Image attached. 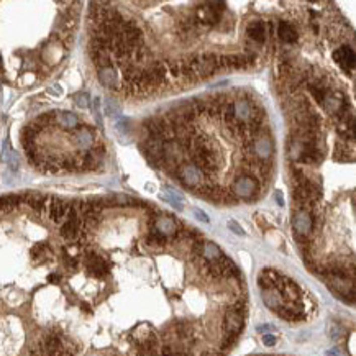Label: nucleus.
Wrapping results in <instances>:
<instances>
[{
    "label": "nucleus",
    "mask_w": 356,
    "mask_h": 356,
    "mask_svg": "<svg viewBox=\"0 0 356 356\" xmlns=\"http://www.w3.org/2000/svg\"><path fill=\"white\" fill-rule=\"evenodd\" d=\"M0 99H2V89H0Z\"/></svg>",
    "instance_id": "de8ad7c7"
},
{
    "label": "nucleus",
    "mask_w": 356,
    "mask_h": 356,
    "mask_svg": "<svg viewBox=\"0 0 356 356\" xmlns=\"http://www.w3.org/2000/svg\"><path fill=\"white\" fill-rule=\"evenodd\" d=\"M276 343H278V338L274 335H271V333L263 335V345L264 346H274Z\"/></svg>",
    "instance_id": "f704fd0d"
},
{
    "label": "nucleus",
    "mask_w": 356,
    "mask_h": 356,
    "mask_svg": "<svg viewBox=\"0 0 356 356\" xmlns=\"http://www.w3.org/2000/svg\"><path fill=\"white\" fill-rule=\"evenodd\" d=\"M274 199H276V202H278L279 205H284V199H283V196H281L279 191L274 192Z\"/></svg>",
    "instance_id": "ea45409f"
},
{
    "label": "nucleus",
    "mask_w": 356,
    "mask_h": 356,
    "mask_svg": "<svg viewBox=\"0 0 356 356\" xmlns=\"http://www.w3.org/2000/svg\"><path fill=\"white\" fill-rule=\"evenodd\" d=\"M263 299H264V304L274 312H278L281 307H283V297H281L278 289H264Z\"/></svg>",
    "instance_id": "aec40b11"
},
{
    "label": "nucleus",
    "mask_w": 356,
    "mask_h": 356,
    "mask_svg": "<svg viewBox=\"0 0 356 356\" xmlns=\"http://www.w3.org/2000/svg\"><path fill=\"white\" fill-rule=\"evenodd\" d=\"M45 249H46V246L45 245H36L33 249H31V256H33V258L36 259V258H40V256L45 253Z\"/></svg>",
    "instance_id": "e433bc0d"
},
{
    "label": "nucleus",
    "mask_w": 356,
    "mask_h": 356,
    "mask_svg": "<svg viewBox=\"0 0 356 356\" xmlns=\"http://www.w3.org/2000/svg\"><path fill=\"white\" fill-rule=\"evenodd\" d=\"M85 266H87V271H89V274H92V276H96V278H104L105 274L109 273L107 263H105L101 256H97L96 253L87 254Z\"/></svg>",
    "instance_id": "9b49d317"
},
{
    "label": "nucleus",
    "mask_w": 356,
    "mask_h": 356,
    "mask_svg": "<svg viewBox=\"0 0 356 356\" xmlns=\"http://www.w3.org/2000/svg\"><path fill=\"white\" fill-rule=\"evenodd\" d=\"M154 230H158L159 233H163L164 236L167 235H176L177 233V223L172 217H163L154 220Z\"/></svg>",
    "instance_id": "dca6fc26"
},
{
    "label": "nucleus",
    "mask_w": 356,
    "mask_h": 356,
    "mask_svg": "<svg viewBox=\"0 0 356 356\" xmlns=\"http://www.w3.org/2000/svg\"><path fill=\"white\" fill-rule=\"evenodd\" d=\"M49 94H54V96H61L62 94V89H61V85H58V84H54L51 89H49Z\"/></svg>",
    "instance_id": "58836bf2"
},
{
    "label": "nucleus",
    "mask_w": 356,
    "mask_h": 356,
    "mask_svg": "<svg viewBox=\"0 0 356 356\" xmlns=\"http://www.w3.org/2000/svg\"><path fill=\"white\" fill-rule=\"evenodd\" d=\"M270 330H274V327H271V325H263V327L258 328V332H270Z\"/></svg>",
    "instance_id": "37998d69"
},
{
    "label": "nucleus",
    "mask_w": 356,
    "mask_h": 356,
    "mask_svg": "<svg viewBox=\"0 0 356 356\" xmlns=\"http://www.w3.org/2000/svg\"><path fill=\"white\" fill-rule=\"evenodd\" d=\"M74 140L79 148H91L94 145V132L89 127H80L76 128L74 132Z\"/></svg>",
    "instance_id": "a211bd4d"
},
{
    "label": "nucleus",
    "mask_w": 356,
    "mask_h": 356,
    "mask_svg": "<svg viewBox=\"0 0 356 356\" xmlns=\"http://www.w3.org/2000/svg\"><path fill=\"white\" fill-rule=\"evenodd\" d=\"M179 181L187 187H197L202 184L204 181V172L194 164H184L177 169Z\"/></svg>",
    "instance_id": "423d86ee"
},
{
    "label": "nucleus",
    "mask_w": 356,
    "mask_h": 356,
    "mask_svg": "<svg viewBox=\"0 0 356 356\" xmlns=\"http://www.w3.org/2000/svg\"><path fill=\"white\" fill-rule=\"evenodd\" d=\"M23 201H27V204H28L30 207L33 209L35 212H38V214H43V212H46V209H48L49 197L41 196V194H25V196H23Z\"/></svg>",
    "instance_id": "f3484780"
},
{
    "label": "nucleus",
    "mask_w": 356,
    "mask_h": 356,
    "mask_svg": "<svg viewBox=\"0 0 356 356\" xmlns=\"http://www.w3.org/2000/svg\"><path fill=\"white\" fill-rule=\"evenodd\" d=\"M48 281H49V283H59V281H61V276H59V274H49Z\"/></svg>",
    "instance_id": "a19ab883"
},
{
    "label": "nucleus",
    "mask_w": 356,
    "mask_h": 356,
    "mask_svg": "<svg viewBox=\"0 0 356 356\" xmlns=\"http://www.w3.org/2000/svg\"><path fill=\"white\" fill-rule=\"evenodd\" d=\"M194 67H196V74L199 77H210L220 69L218 67V54L215 53H204L202 56H197L196 62H194Z\"/></svg>",
    "instance_id": "7ed1b4c3"
},
{
    "label": "nucleus",
    "mask_w": 356,
    "mask_h": 356,
    "mask_svg": "<svg viewBox=\"0 0 356 356\" xmlns=\"http://www.w3.org/2000/svg\"><path fill=\"white\" fill-rule=\"evenodd\" d=\"M327 354H328V356H340L338 353H335V351H328Z\"/></svg>",
    "instance_id": "c03bdc74"
},
{
    "label": "nucleus",
    "mask_w": 356,
    "mask_h": 356,
    "mask_svg": "<svg viewBox=\"0 0 356 356\" xmlns=\"http://www.w3.org/2000/svg\"><path fill=\"white\" fill-rule=\"evenodd\" d=\"M28 356H46V354H45V353H43V351H41V349H40V346H38V348H36V349H33V351H31V353H30Z\"/></svg>",
    "instance_id": "79ce46f5"
},
{
    "label": "nucleus",
    "mask_w": 356,
    "mask_h": 356,
    "mask_svg": "<svg viewBox=\"0 0 356 356\" xmlns=\"http://www.w3.org/2000/svg\"><path fill=\"white\" fill-rule=\"evenodd\" d=\"M56 120L61 125L62 128H69V130H76L79 125V117L72 112H58L56 115Z\"/></svg>",
    "instance_id": "4be33fe9"
},
{
    "label": "nucleus",
    "mask_w": 356,
    "mask_h": 356,
    "mask_svg": "<svg viewBox=\"0 0 356 356\" xmlns=\"http://www.w3.org/2000/svg\"><path fill=\"white\" fill-rule=\"evenodd\" d=\"M192 215L197 218L199 222H204V223H210V218H209V215L205 214L204 210H201V209H197V207H194L192 209Z\"/></svg>",
    "instance_id": "473e14b6"
},
{
    "label": "nucleus",
    "mask_w": 356,
    "mask_h": 356,
    "mask_svg": "<svg viewBox=\"0 0 356 356\" xmlns=\"http://www.w3.org/2000/svg\"><path fill=\"white\" fill-rule=\"evenodd\" d=\"M204 246H205V243H204V240H196L192 243V256L194 258H202L204 256Z\"/></svg>",
    "instance_id": "7c9ffc66"
},
{
    "label": "nucleus",
    "mask_w": 356,
    "mask_h": 356,
    "mask_svg": "<svg viewBox=\"0 0 356 356\" xmlns=\"http://www.w3.org/2000/svg\"><path fill=\"white\" fill-rule=\"evenodd\" d=\"M146 241H148V245H151V246H164L167 238L163 233H159L158 230H153V232L148 235V240Z\"/></svg>",
    "instance_id": "cd10ccee"
},
{
    "label": "nucleus",
    "mask_w": 356,
    "mask_h": 356,
    "mask_svg": "<svg viewBox=\"0 0 356 356\" xmlns=\"http://www.w3.org/2000/svg\"><path fill=\"white\" fill-rule=\"evenodd\" d=\"M314 225H315V217L309 209H299L296 212V215H294L296 235L309 236L312 230H314Z\"/></svg>",
    "instance_id": "39448f33"
},
{
    "label": "nucleus",
    "mask_w": 356,
    "mask_h": 356,
    "mask_svg": "<svg viewBox=\"0 0 356 356\" xmlns=\"http://www.w3.org/2000/svg\"><path fill=\"white\" fill-rule=\"evenodd\" d=\"M167 67H169L172 77H181V62L171 61V62H167Z\"/></svg>",
    "instance_id": "72a5a7b5"
},
{
    "label": "nucleus",
    "mask_w": 356,
    "mask_h": 356,
    "mask_svg": "<svg viewBox=\"0 0 356 356\" xmlns=\"http://www.w3.org/2000/svg\"><path fill=\"white\" fill-rule=\"evenodd\" d=\"M246 33H248V36L253 41L259 43V45H263V43H266V38H268V27H266L264 22L254 20V22H251V23L248 25Z\"/></svg>",
    "instance_id": "4468645a"
},
{
    "label": "nucleus",
    "mask_w": 356,
    "mask_h": 356,
    "mask_svg": "<svg viewBox=\"0 0 356 356\" xmlns=\"http://www.w3.org/2000/svg\"><path fill=\"white\" fill-rule=\"evenodd\" d=\"M192 148H194V161L196 166L201 169L204 174L214 172L218 164H220V158L217 154L215 145L205 136H199V138L192 140Z\"/></svg>",
    "instance_id": "f257e3e1"
},
{
    "label": "nucleus",
    "mask_w": 356,
    "mask_h": 356,
    "mask_svg": "<svg viewBox=\"0 0 356 356\" xmlns=\"http://www.w3.org/2000/svg\"><path fill=\"white\" fill-rule=\"evenodd\" d=\"M159 356H179V353H177V349H176V348H172V346H166V348H163V351L159 353Z\"/></svg>",
    "instance_id": "4c0bfd02"
},
{
    "label": "nucleus",
    "mask_w": 356,
    "mask_h": 356,
    "mask_svg": "<svg viewBox=\"0 0 356 356\" xmlns=\"http://www.w3.org/2000/svg\"><path fill=\"white\" fill-rule=\"evenodd\" d=\"M328 333H330V336H332V338H338V336L341 335V328H340V325L338 323H332V325H330V328H328Z\"/></svg>",
    "instance_id": "c9c22d12"
},
{
    "label": "nucleus",
    "mask_w": 356,
    "mask_h": 356,
    "mask_svg": "<svg viewBox=\"0 0 356 356\" xmlns=\"http://www.w3.org/2000/svg\"><path fill=\"white\" fill-rule=\"evenodd\" d=\"M335 161H338V163H353L354 161V156H353V151L351 149H348L346 145H338L335 148V154H333Z\"/></svg>",
    "instance_id": "b1692460"
},
{
    "label": "nucleus",
    "mask_w": 356,
    "mask_h": 356,
    "mask_svg": "<svg viewBox=\"0 0 356 356\" xmlns=\"http://www.w3.org/2000/svg\"><path fill=\"white\" fill-rule=\"evenodd\" d=\"M104 112H105V115H109L112 118H117V117H120L122 114V107L118 105L117 101H114V99H107L104 104Z\"/></svg>",
    "instance_id": "bb28decb"
},
{
    "label": "nucleus",
    "mask_w": 356,
    "mask_h": 356,
    "mask_svg": "<svg viewBox=\"0 0 356 356\" xmlns=\"http://www.w3.org/2000/svg\"><path fill=\"white\" fill-rule=\"evenodd\" d=\"M230 192L238 199H251L258 192V183L253 176H240L233 181L232 187H230Z\"/></svg>",
    "instance_id": "f03ea898"
},
{
    "label": "nucleus",
    "mask_w": 356,
    "mask_h": 356,
    "mask_svg": "<svg viewBox=\"0 0 356 356\" xmlns=\"http://www.w3.org/2000/svg\"><path fill=\"white\" fill-rule=\"evenodd\" d=\"M115 132L122 138V143L128 141L130 132H132V128H130V120H127V118H122V117L118 118V120L115 122Z\"/></svg>",
    "instance_id": "393cba45"
},
{
    "label": "nucleus",
    "mask_w": 356,
    "mask_h": 356,
    "mask_svg": "<svg viewBox=\"0 0 356 356\" xmlns=\"http://www.w3.org/2000/svg\"><path fill=\"white\" fill-rule=\"evenodd\" d=\"M245 328V317L236 314L233 310H227L223 315V333L225 336H232V338H238V335Z\"/></svg>",
    "instance_id": "20e7f679"
},
{
    "label": "nucleus",
    "mask_w": 356,
    "mask_h": 356,
    "mask_svg": "<svg viewBox=\"0 0 356 356\" xmlns=\"http://www.w3.org/2000/svg\"><path fill=\"white\" fill-rule=\"evenodd\" d=\"M89 94L87 92H77L76 96H74V101H76V105L80 109H85L91 105V101H89Z\"/></svg>",
    "instance_id": "c756f323"
},
{
    "label": "nucleus",
    "mask_w": 356,
    "mask_h": 356,
    "mask_svg": "<svg viewBox=\"0 0 356 356\" xmlns=\"http://www.w3.org/2000/svg\"><path fill=\"white\" fill-rule=\"evenodd\" d=\"M253 151H254V154L258 156L259 159L266 161L273 154V151H274L273 140L268 135H258V136H256L254 143H253Z\"/></svg>",
    "instance_id": "9d476101"
},
{
    "label": "nucleus",
    "mask_w": 356,
    "mask_h": 356,
    "mask_svg": "<svg viewBox=\"0 0 356 356\" xmlns=\"http://www.w3.org/2000/svg\"><path fill=\"white\" fill-rule=\"evenodd\" d=\"M46 210H48L49 220L54 223H59L66 218L67 210H69V204H67L66 201H62V199H58V197H49Z\"/></svg>",
    "instance_id": "0eeeda50"
},
{
    "label": "nucleus",
    "mask_w": 356,
    "mask_h": 356,
    "mask_svg": "<svg viewBox=\"0 0 356 356\" xmlns=\"http://www.w3.org/2000/svg\"><path fill=\"white\" fill-rule=\"evenodd\" d=\"M2 161H4L5 164H7V171H9L10 174H14V176H17L18 169H20V158H18V154L14 151V149H12L9 140L4 141V146H2Z\"/></svg>",
    "instance_id": "1a4fd4ad"
},
{
    "label": "nucleus",
    "mask_w": 356,
    "mask_h": 356,
    "mask_svg": "<svg viewBox=\"0 0 356 356\" xmlns=\"http://www.w3.org/2000/svg\"><path fill=\"white\" fill-rule=\"evenodd\" d=\"M197 56H192L191 59H187L184 62H181V77H183L186 82H196L197 80V74H196V67H194V62H196Z\"/></svg>",
    "instance_id": "412c9836"
},
{
    "label": "nucleus",
    "mask_w": 356,
    "mask_h": 356,
    "mask_svg": "<svg viewBox=\"0 0 356 356\" xmlns=\"http://www.w3.org/2000/svg\"><path fill=\"white\" fill-rule=\"evenodd\" d=\"M99 80H101V84L104 87H107V89L120 91V80H118L117 71L112 66L99 69Z\"/></svg>",
    "instance_id": "ddd939ff"
},
{
    "label": "nucleus",
    "mask_w": 356,
    "mask_h": 356,
    "mask_svg": "<svg viewBox=\"0 0 356 356\" xmlns=\"http://www.w3.org/2000/svg\"><path fill=\"white\" fill-rule=\"evenodd\" d=\"M0 71H2V58H0Z\"/></svg>",
    "instance_id": "49530a36"
},
{
    "label": "nucleus",
    "mask_w": 356,
    "mask_h": 356,
    "mask_svg": "<svg viewBox=\"0 0 356 356\" xmlns=\"http://www.w3.org/2000/svg\"><path fill=\"white\" fill-rule=\"evenodd\" d=\"M278 35H279L281 41L287 43V45H291V43H296L297 41V30L294 28V25L289 23V22H281L279 23Z\"/></svg>",
    "instance_id": "6ab92c4d"
},
{
    "label": "nucleus",
    "mask_w": 356,
    "mask_h": 356,
    "mask_svg": "<svg viewBox=\"0 0 356 356\" xmlns=\"http://www.w3.org/2000/svg\"><path fill=\"white\" fill-rule=\"evenodd\" d=\"M227 227L230 228V232H233L235 235H238V236L245 235V230H243V227L236 220H228L227 222Z\"/></svg>",
    "instance_id": "2f4dec72"
},
{
    "label": "nucleus",
    "mask_w": 356,
    "mask_h": 356,
    "mask_svg": "<svg viewBox=\"0 0 356 356\" xmlns=\"http://www.w3.org/2000/svg\"><path fill=\"white\" fill-rule=\"evenodd\" d=\"M159 197L163 199L164 202L171 204L174 209H177V210H183L184 209V197L181 196L179 192H176V191L169 189V191H166V192L161 194Z\"/></svg>",
    "instance_id": "5701e85b"
},
{
    "label": "nucleus",
    "mask_w": 356,
    "mask_h": 356,
    "mask_svg": "<svg viewBox=\"0 0 356 356\" xmlns=\"http://www.w3.org/2000/svg\"><path fill=\"white\" fill-rule=\"evenodd\" d=\"M223 253L220 251V248H218L215 243H205V246H204V256L202 258H205V261H214L217 258H220Z\"/></svg>",
    "instance_id": "a878e982"
},
{
    "label": "nucleus",
    "mask_w": 356,
    "mask_h": 356,
    "mask_svg": "<svg viewBox=\"0 0 356 356\" xmlns=\"http://www.w3.org/2000/svg\"><path fill=\"white\" fill-rule=\"evenodd\" d=\"M281 281H283V274H279L274 270H264L258 279V284L263 291L264 289H278Z\"/></svg>",
    "instance_id": "f8f14e48"
},
{
    "label": "nucleus",
    "mask_w": 356,
    "mask_h": 356,
    "mask_svg": "<svg viewBox=\"0 0 356 356\" xmlns=\"http://www.w3.org/2000/svg\"><path fill=\"white\" fill-rule=\"evenodd\" d=\"M202 356H217V354H214V353H205V354H202Z\"/></svg>",
    "instance_id": "a18cd8bd"
},
{
    "label": "nucleus",
    "mask_w": 356,
    "mask_h": 356,
    "mask_svg": "<svg viewBox=\"0 0 356 356\" xmlns=\"http://www.w3.org/2000/svg\"><path fill=\"white\" fill-rule=\"evenodd\" d=\"M176 333L179 338H191L192 335V327L187 322H177L176 323Z\"/></svg>",
    "instance_id": "c85d7f7f"
},
{
    "label": "nucleus",
    "mask_w": 356,
    "mask_h": 356,
    "mask_svg": "<svg viewBox=\"0 0 356 356\" xmlns=\"http://www.w3.org/2000/svg\"><path fill=\"white\" fill-rule=\"evenodd\" d=\"M80 227H82V220L80 218H76V220L67 218L64 225L61 227V236L66 240H76L80 235Z\"/></svg>",
    "instance_id": "2eb2a0df"
},
{
    "label": "nucleus",
    "mask_w": 356,
    "mask_h": 356,
    "mask_svg": "<svg viewBox=\"0 0 356 356\" xmlns=\"http://www.w3.org/2000/svg\"><path fill=\"white\" fill-rule=\"evenodd\" d=\"M333 59L336 61V64L345 72H349L354 67V51L351 48L348 46H341V48H336L335 53H333Z\"/></svg>",
    "instance_id": "6e6552de"
}]
</instances>
